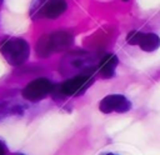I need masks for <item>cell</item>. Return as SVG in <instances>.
<instances>
[{
	"label": "cell",
	"mask_w": 160,
	"mask_h": 155,
	"mask_svg": "<svg viewBox=\"0 0 160 155\" xmlns=\"http://www.w3.org/2000/svg\"><path fill=\"white\" fill-rule=\"evenodd\" d=\"M60 72L64 76L69 75H92L95 70L92 65V60L89 52L84 50H74L66 54L59 66Z\"/></svg>",
	"instance_id": "6da1fadb"
},
{
	"label": "cell",
	"mask_w": 160,
	"mask_h": 155,
	"mask_svg": "<svg viewBox=\"0 0 160 155\" xmlns=\"http://www.w3.org/2000/svg\"><path fill=\"white\" fill-rule=\"evenodd\" d=\"M119 64V60H118V56L114 55V54H106L104 55L100 61H99V65H98V71L99 74L105 78V79H110L114 76L115 74V69Z\"/></svg>",
	"instance_id": "ba28073f"
},
{
	"label": "cell",
	"mask_w": 160,
	"mask_h": 155,
	"mask_svg": "<svg viewBox=\"0 0 160 155\" xmlns=\"http://www.w3.org/2000/svg\"><path fill=\"white\" fill-rule=\"evenodd\" d=\"M92 75H78L68 79L61 85H58V89L61 96H80L92 85Z\"/></svg>",
	"instance_id": "8992f818"
},
{
	"label": "cell",
	"mask_w": 160,
	"mask_h": 155,
	"mask_svg": "<svg viewBox=\"0 0 160 155\" xmlns=\"http://www.w3.org/2000/svg\"><path fill=\"white\" fill-rule=\"evenodd\" d=\"M12 155H22V154H19V152H16V154H12Z\"/></svg>",
	"instance_id": "5bb4252c"
},
{
	"label": "cell",
	"mask_w": 160,
	"mask_h": 155,
	"mask_svg": "<svg viewBox=\"0 0 160 155\" xmlns=\"http://www.w3.org/2000/svg\"><path fill=\"white\" fill-rule=\"evenodd\" d=\"M74 42V36L66 30H58L39 38L36 41V54L40 58H48L54 52L69 49Z\"/></svg>",
	"instance_id": "7a4b0ae2"
},
{
	"label": "cell",
	"mask_w": 160,
	"mask_h": 155,
	"mask_svg": "<svg viewBox=\"0 0 160 155\" xmlns=\"http://www.w3.org/2000/svg\"><path fill=\"white\" fill-rule=\"evenodd\" d=\"M122 1H128V0H122Z\"/></svg>",
	"instance_id": "2e32d148"
},
{
	"label": "cell",
	"mask_w": 160,
	"mask_h": 155,
	"mask_svg": "<svg viewBox=\"0 0 160 155\" xmlns=\"http://www.w3.org/2000/svg\"><path fill=\"white\" fill-rule=\"evenodd\" d=\"M22 111H24V106L16 101L6 100V101L0 102V120H4L14 115L19 116L22 114Z\"/></svg>",
	"instance_id": "9c48e42d"
},
{
	"label": "cell",
	"mask_w": 160,
	"mask_h": 155,
	"mask_svg": "<svg viewBox=\"0 0 160 155\" xmlns=\"http://www.w3.org/2000/svg\"><path fill=\"white\" fill-rule=\"evenodd\" d=\"M0 52L10 65L19 66L28 60L30 55V45L22 38L9 36L1 40Z\"/></svg>",
	"instance_id": "3957f363"
},
{
	"label": "cell",
	"mask_w": 160,
	"mask_h": 155,
	"mask_svg": "<svg viewBox=\"0 0 160 155\" xmlns=\"http://www.w3.org/2000/svg\"><path fill=\"white\" fill-rule=\"evenodd\" d=\"M99 109L104 114H110V112H126L131 109V102L120 94H111L105 96L100 104Z\"/></svg>",
	"instance_id": "52a82bcc"
},
{
	"label": "cell",
	"mask_w": 160,
	"mask_h": 155,
	"mask_svg": "<svg viewBox=\"0 0 160 155\" xmlns=\"http://www.w3.org/2000/svg\"><path fill=\"white\" fill-rule=\"evenodd\" d=\"M105 155H115V154H112V152H109V154H105Z\"/></svg>",
	"instance_id": "4fadbf2b"
},
{
	"label": "cell",
	"mask_w": 160,
	"mask_h": 155,
	"mask_svg": "<svg viewBox=\"0 0 160 155\" xmlns=\"http://www.w3.org/2000/svg\"><path fill=\"white\" fill-rule=\"evenodd\" d=\"M1 4H2V0H0V5H1Z\"/></svg>",
	"instance_id": "9a60e30c"
},
{
	"label": "cell",
	"mask_w": 160,
	"mask_h": 155,
	"mask_svg": "<svg viewBox=\"0 0 160 155\" xmlns=\"http://www.w3.org/2000/svg\"><path fill=\"white\" fill-rule=\"evenodd\" d=\"M141 32L142 31H139V30L130 31L126 35V42L130 44V45H138L139 44V40H140V36H141Z\"/></svg>",
	"instance_id": "8fae6325"
},
{
	"label": "cell",
	"mask_w": 160,
	"mask_h": 155,
	"mask_svg": "<svg viewBox=\"0 0 160 155\" xmlns=\"http://www.w3.org/2000/svg\"><path fill=\"white\" fill-rule=\"evenodd\" d=\"M66 9L68 4L65 0H34L30 5L29 14L32 20L41 18L54 20L59 18Z\"/></svg>",
	"instance_id": "277c9868"
},
{
	"label": "cell",
	"mask_w": 160,
	"mask_h": 155,
	"mask_svg": "<svg viewBox=\"0 0 160 155\" xmlns=\"http://www.w3.org/2000/svg\"><path fill=\"white\" fill-rule=\"evenodd\" d=\"M6 154V146H5V144L0 140V155H5Z\"/></svg>",
	"instance_id": "7c38bea8"
},
{
	"label": "cell",
	"mask_w": 160,
	"mask_h": 155,
	"mask_svg": "<svg viewBox=\"0 0 160 155\" xmlns=\"http://www.w3.org/2000/svg\"><path fill=\"white\" fill-rule=\"evenodd\" d=\"M55 85L46 78H38L32 81H30L22 90L21 95L28 101H40L44 98H46L49 94L52 92Z\"/></svg>",
	"instance_id": "5b68a950"
},
{
	"label": "cell",
	"mask_w": 160,
	"mask_h": 155,
	"mask_svg": "<svg viewBox=\"0 0 160 155\" xmlns=\"http://www.w3.org/2000/svg\"><path fill=\"white\" fill-rule=\"evenodd\" d=\"M138 45L144 51H148V52L155 51L160 46V38L154 32H141Z\"/></svg>",
	"instance_id": "30bf717a"
}]
</instances>
